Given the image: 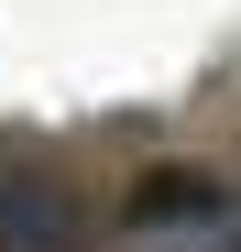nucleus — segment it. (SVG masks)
I'll return each instance as SVG.
<instances>
[{
  "instance_id": "nucleus-2",
  "label": "nucleus",
  "mask_w": 241,
  "mask_h": 252,
  "mask_svg": "<svg viewBox=\"0 0 241 252\" xmlns=\"http://www.w3.org/2000/svg\"><path fill=\"white\" fill-rule=\"evenodd\" d=\"M0 252H77V208L44 176H11L0 164Z\"/></svg>"
},
{
  "instance_id": "nucleus-1",
  "label": "nucleus",
  "mask_w": 241,
  "mask_h": 252,
  "mask_svg": "<svg viewBox=\"0 0 241 252\" xmlns=\"http://www.w3.org/2000/svg\"><path fill=\"white\" fill-rule=\"evenodd\" d=\"M132 241L143 252H241L230 241V197L209 187V176H153V187H132Z\"/></svg>"
}]
</instances>
